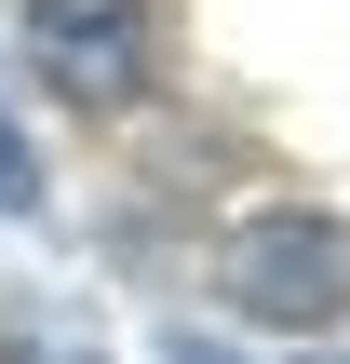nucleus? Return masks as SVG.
<instances>
[{
	"mask_svg": "<svg viewBox=\"0 0 350 364\" xmlns=\"http://www.w3.org/2000/svg\"><path fill=\"white\" fill-rule=\"evenodd\" d=\"M0 216H40V149L13 135V108H0Z\"/></svg>",
	"mask_w": 350,
	"mask_h": 364,
	"instance_id": "7ed1b4c3",
	"label": "nucleus"
},
{
	"mask_svg": "<svg viewBox=\"0 0 350 364\" xmlns=\"http://www.w3.org/2000/svg\"><path fill=\"white\" fill-rule=\"evenodd\" d=\"M13 41H27V68H40L67 108H135V95H148V68H162L148 0H27V14H13Z\"/></svg>",
	"mask_w": 350,
	"mask_h": 364,
	"instance_id": "f03ea898",
	"label": "nucleus"
},
{
	"mask_svg": "<svg viewBox=\"0 0 350 364\" xmlns=\"http://www.w3.org/2000/svg\"><path fill=\"white\" fill-rule=\"evenodd\" d=\"M216 297L256 338H337L350 324V216H310V203L243 216L229 257H216Z\"/></svg>",
	"mask_w": 350,
	"mask_h": 364,
	"instance_id": "f257e3e1",
	"label": "nucleus"
},
{
	"mask_svg": "<svg viewBox=\"0 0 350 364\" xmlns=\"http://www.w3.org/2000/svg\"><path fill=\"white\" fill-rule=\"evenodd\" d=\"M13 364H108L94 338H67V324H13Z\"/></svg>",
	"mask_w": 350,
	"mask_h": 364,
	"instance_id": "20e7f679",
	"label": "nucleus"
}]
</instances>
